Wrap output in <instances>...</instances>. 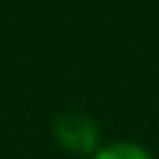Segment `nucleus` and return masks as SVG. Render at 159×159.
I'll list each match as a JSON object with an SVG mask.
<instances>
[{"label":"nucleus","instance_id":"obj_1","mask_svg":"<svg viewBox=\"0 0 159 159\" xmlns=\"http://www.w3.org/2000/svg\"><path fill=\"white\" fill-rule=\"evenodd\" d=\"M50 136L65 153L71 156H94L97 148L103 144L100 139V124L94 115L85 109H65L53 118Z\"/></svg>","mask_w":159,"mask_h":159},{"label":"nucleus","instance_id":"obj_2","mask_svg":"<svg viewBox=\"0 0 159 159\" xmlns=\"http://www.w3.org/2000/svg\"><path fill=\"white\" fill-rule=\"evenodd\" d=\"M89 159H156V156L139 142L118 139V142H103L100 148H97V153L89 156Z\"/></svg>","mask_w":159,"mask_h":159}]
</instances>
